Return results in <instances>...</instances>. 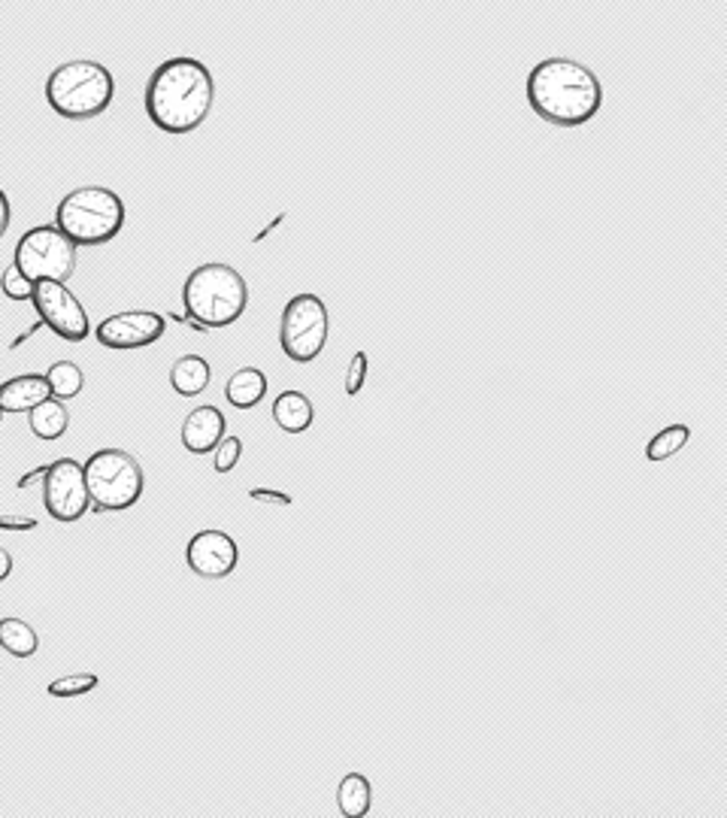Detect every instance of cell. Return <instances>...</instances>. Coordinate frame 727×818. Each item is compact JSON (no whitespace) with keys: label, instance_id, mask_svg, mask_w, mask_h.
I'll use <instances>...</instances> for the list:
<instances>
[{"label":"cell","instance_id":"cell-15","mask_svg":"<svg viewBox=\"0 0 727 818\" xmlns=\"http://www.w3.org/2000/svg\"><path fill=\"white\" fill-rule=\"evenodd\" d=\"M270 413H273L277 428L286 430V434H303V430L313 428L315 422L313 401L303 391H282V394H277Z\"/></svg>","mask_w":727,"mask_h":818},{"label":"cell","instance_id":"cell-23","mask_svg":"<svg viewBox=\"0 0 727 818\" xmlns=\"http://www.w3.org/2000/svg\"><path fill=\"white\" fill-rule=\"evenodd\" d=\"M101 685V680L94 673H74V676H58L46 685V692L52 697H61V701H74V697H82V694H91Z\"/></svg>","mask_w":727,"mask_h":818},{"label":"cell","instance_id":"cell-9","mask_svg":"<svg viewBox=\"0 0 727 818\" xmlns=\"http://www.w3.org/2000/svg\"><path fill=\"white\" fill-rule=\"evenodd\" d=\"M43 504L55 522L74 525L91 509L86 470L74 458H58L43 477Z\"/></svg>","mask_w":727,"mask_h":818},{"label":"cell","instance_id":"cell-14","mask_svg":"<svg viewBox=\"0 0 727 818\" xmlns=\"http://www.w3.org/2000/svg\"><path fill=\"white\" fill-rule=\"evenodd\" d=\"M49 382H46V377H40V373L13 377L0 385V410L3 413H31L34 406L49 401Z\"/></svg>","mask_w":727,"mask_h":818},{"label":"cell","instance_id":"cell-26","mask_svg":"<svg viewBox=\"0 0 727 818\" xmlns=\"http://www.w3.org/2000/svg\"><path fill=\"white\" fill-rule=\"evenodd\" d=\"M363 382H367V352H355L349 361V370H346V394L349 397L361 394Z\"/></svg>","mask_w":727,"mask_h":818},{"label":"cell","instance_id":"cell-29","mask_svg":"<svg viewBox=\"0 0 727 818\" xmlns=\"http://www.w3.org/2000/svg\"><path fill=\"white\" fill-rule=\"evenodd\" d=\"M10 222H13V210H10V201H7V191L0 189V237L10 231Z\"/></svg>","mask_w":727,"mask_h":818},{"label":"cell","instance_id":"cell-18","mask_svg":"<svg viewBox=\"0 0 727 818\" xmlns=\"http://www.w3.org/2000/svg\"><path fill=\"white\" fill-rule=\"evenodd\" d=\"M27 425H31V434L40 440H61L70 428V413L58 397H49L27 413Z\"/></svg>","mask_w":727,"mask_h":818},{"label":"cell","instance_id":"cell-2","mask_svg":"<svg viewBox=\"0 0 727 818\" xmlns=\"http://www.w3.org/2000/svg\"><path fill=\"white\" fill-rule=\"evenodd\" d=\"M530 110L558 127L589 125L603 107L601 79L573 58H546L527 76Z\"/></svg>","mask_w":727,"mask_h":818},{"label":"cell","instance_id":"cell-16","mask_svg":"<svg viewBox=\"0 0 727 818\" xmlns=\"http://www.w3.org/2000/svg\"><path fill=\"white\" fill-rule=\"evenodd\" d=\"M264 394H267V377H264V370H258V367H239V370L231 373L225 385L227 403L237 406V410L258 406L264 401Z\"/></svg>","mask_w":727,"mask_h":818},{"label":"cell","instance_id":"cell-19","mask_svg":"<svg viewBox=\"0 0 727 818\" xmlns=\"http://www.w3.org/2000/svg\"><path fill=\"white\" fill-rule=\"evenodd\" d=\"M339 813L346 818H363L373 806V788L363 773H346L337 785Z\"/></svg>","mask_w":727,"mask_h":818},{"label":"cell","instance_id":"cell-22","mask_svg":"<svg viewBox=\"0 0 727 818\" xmlns=\"http://www.w3.org/2000/svg\"><path fill=\"white\" fill-rule=\"evenodd\" d=\"M691 440V430L689 425H670L661 434H655L649 446H646V461H667V458H673L679 455Z\"/></svg>","mask_w":727,"mask_h":818},{"label":"cell","instance_id":"cell-5","mask_svg":"<svg viewBox=\"0 0 727 818\" xmlns=\"http://www.w3.org/2000/svg\"><path fill=\"white\" fill-rule=\"evenodd\" d=\"M115 94L113 74L98 61H67L46 79V101L70 122L98 119L110 110Z\"/></svg>","mask_w":727,"mask_h":818},{"label":"cell","instance_id":"cell-11","mask_svg":"<svg viewBox=\"0 0 727 818\" xmlns=\"http://www.w3.org/2000/svg\"><path fill=\"white\" fill-rule=\"evenodd\" d=\"M164 330H167V318L161 313L127 310V313H115L110 318H103L98 330H94V337L107 349L127 352V349H143V346L158 343L164 337Z\"/></svg>","mask_w":727,"mask_h":818},{"label":"cell","instance_id":"cell-3","mask_svg":"<svg viewBox=\"0 0 727 818\" xmlns=\"http://www.w3.org/2000/svg\"><path fill=\"white\" fill-rule=\"evenodd\" d=\"M182 303L189 318L201 322L206 330L231 327L249 306V285L231 265L210 261L189 273L182 285Z\"/></svg>","mask_w":727,"mask_h":818},{"label":"cell","instance_id":"cell-30","mask_svg":"<svg viewBox=\"0 0 727 818\" xmlns=\"http://www.w3.org/2000/svg\"><path fill=\"white\" fill-rule=\"evenodd\" d=\"M46 470H49V467H34L31 473H25V477H19V482H15V489L25 491V489H31V485H37L40 479L46 477Z\"/></svg>","mask_w":727,"mask_h":818},{"label":"cell","instance_id":"cell-28","mask_svg":"<svg viewBox=\"0 0 727 818\" xmlns=\"http://www.w3.org/2000/svg\"><path fill=\"white\" fill-rule=\"evenodd\" d=\"M40 522L34 516H15V513H0V530H34Z\"/></svg>","mask_w":727,"mask_h":818},{"label":"cell","instance_id":"cell-4","mask_svg":"<svg viewBox=\"0 0 727 818\" xmlns=\"http://www.w3.org/2000/svg\"><path fill=\"white\" fill-rule=\"evenodd\" d=\"M127 210L115 191L103 186H82L64 194L55 210V227L74 246H103L125 227Z\"/></svg>","mask_w":727,"mask_h":818},{"label":"cell","instance_id":"cell-21","mask_svg":"<svg viewBox=\"0 0 727 818\" xmlns=\"http://www.w3.org/2000/svg\"><path fill=\"white\" fill-rule=\"evenodd\" d=\"M43 377L49 382L52 397H58V401H70V397L82 394V389H86V377H82V370L74 361H55Z\"/></svg>","mask_w":727,"mask_h":818},{"label":"cell","instance_id":"cell-20","mask_svg":"<svg viewBox=\"0 0 727 818\" xmlns=\"http://www.w3.org/2000/svg\"><path fill=\"white\" fill-rule=\"evenodd\" d=\"M40 637L37 630L27 625L25 618H0V649L13 658H31L37 654Z\"/></svg>","mask_w":727,"mask_h":818},{"label":"cell","instance_id":"cell-27","mask_svg":"<svg viewBox=\"0 0 727 818\" xmlns=\"http://www.w3.org/2000/svg\"><path fill=\"white\" fill-rule=\"evenodd\" d=\"M249 501H255V504H273V506H291V504H294V497H291V494H286V491H277V489H251Z\"/></svg>","mask_w":727,"mask_h":818},{"label":"cell","instance_id":"cell-8","mask_svg":"<svg viewBox=\"0 0 727 818\" xmlns=\"http://www.w3.org/2000/svg\"><path fill=\"white\" fill-rule=\"evenodd\" d=\"M13 265L27 282H67L76 270V246L55 225H37L19 239Z\"/></svg>","mask_w":727,"mask_h":818},{"label":"cell","instance_id":"cell-1","mask_svg":"<svg viewBox=\"0 0 727 818\" xmlns=\"http://www.w3.org/2000/svg\"><path fill=\"white\" fill-rule=\"evenodd\" d=\"M215 82L198 58H170L155 67L146 86V113L164 134H191L213 110Z\"/></svg>","mask_w":727,"mask_h":818},{"label":"cell","instance_id":"cell-32","mask_svg":"<svg viewBox=\"0 0 727 818\" xmlns=\"http://www.w3.org/2000/svg\"><path fill=\"white\" fill-rule=\"evenodd\" d=\"M0 418H3V410H0Z\"/></svg>","mask_w":727,"mask_h":818},{"label":"cell","instance_id":"cell-7","mask_svg":"<svg viewBox=\"0 0 727 818\" xmlns=\"http://www.w3.org/2000/svg\"><path fill=\"white\" fill-rule=\"evenodd\" d=\"M327 327L331 315L322 298L315 294H294L286 310H282V325H279V346L286 358L294 365H310L327 346Z\"/></svg>","mask_w":727,"mask_h":818},{"label":"cell","instance_id":"cell-17","mask_svg":"<svg viewBox=\"0 0 727 818\" xmlns=\"http://www.w3.org/2000/svg\"><path fill=\"white\" fill-rule=\"evenodd\" d=\"M210 379H213V370H210L206 358H201V355H182L170 367V385L182 397L203 394L206 385H210Z\"/></svg>","mask_w":727,"mask_h":818},{"label":"cell","instance_id":"cell-13","mask_svg":"<svg viewBox=\"0 0 727 818\" xmlns=\"http://www.w3.org/2000/svg\"><path fill=\"white\" fill-rule=\"evenodd\" d=\"M225 430L227 422L222 410H215L213 403H203L186 416L179 434H182V446L191 455H210L219 442L225 440Z\"/></svg>","mask_w":727,"mask_h":818},{"label":"cell","instance_id":"cell-6","mask_svg":"<svg viewBox=\"0 0 727 818\" xmlns=\"http://www.w3.org/2000/svg\"><path fill=\"white\" fill-rule=\"evenodd\" d=\"M86 485L94 513H125L137 506L146 489V473L125 449H98L86 464Z\"/></svg>","mask_w":727,"mask_h":818},{"label":"cell","instance_id":"cell-24","mask_svg":"<svg viewBox=\"0 0 727 818\" xmlns=\"http://www.w3.org/2000/svg\"><path fill=\"white\" fill-rule=\"evenodd\" d=\"M0 289H3V294H7L10 301H31L34 282H27V279L22 277V270L15 265H10L3 270V277H0Z\"/></svg>","mask_w":727,"mask_h":818},{"label":"cell","instance_id":"cell-12","mask_svg":"<svg viewBox=\"0 0 727 818\" xmlns=\"http://www.w3.org/2000/svg\"><path fill=\"white\" fill-rule=\"evenodd\" d=\"M239 549L225 530H198L186 546V564L198 580H227L237 570Z\"/></svg>","mask_w":727,"mask_h":818},{"label":"cell","instance_id":"cell-25","mask_svg":"<svg viewBox=\"0 0 727 818\" xmlns=\"http://www.w3.org/2000/svg\"><path fill=\"white\" fill-rule=\"evenodd\" d=\"M213 452L215 473H231V470L239 464V458H243V440H239V437H225V440L215 446Z\"/></svg>","mask_w":727,"mask_h":818},{"label":"cell","instance_id":"cell-31","mask_svg":"<svg viewBox=\"0 0 727 818\" xmlns=\"http://www.w3.org/2000/svg\"><path fill=\"white\" fill-rule=\"evenodd\" d=\"M10 573H13V554L0 546V582L10 580Z\"/></svg>","mask_w":727,"mask_h":818},{"label":"cell","instance_id":"cell-10","mask_svg":"<svg viewBox=\"0 0 727 818\" xmlns=\"http://www.w3.org/2000/svg\"><path fill=\"white\" fill-rule=\"evenodd\" d=\"M31 303L37 310L40 322L49 327L52 334H58L67 343H82L91 334V322H88L86 306L79 303L74 291L64 282H34V294Z\"/></svg>","mask_w":727,"mask_h":818}]
</instances>
